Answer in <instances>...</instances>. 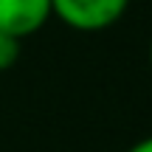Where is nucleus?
<instances>
[{"label": "nucleus", "instance_id": "nucleus-1", "mask_svg": "<svg viewBox=\"0 0 152 152\" xmlns=\"http://www.w3.org/2000/svg\"><path fill=\"white\" fill-rule=\"evenodd\" d=\"M130 0H51V14H56L73 31H104L124 17Z\"/></svg>", "mask_w": 152, "mask_h": 152}, {"label": "nucleus", "instance_id": "nucleus-2", "mask_svg": "<svg viewBox=\"0 0 152 152\" xmlns=\"http://www.w3.org/2000/svg\"><path fill=\"white\" fill-rule=\"evenodd\" d=\"M51 17V0H0V31L23 39L37 34Z\"/></svg>", "mask_w": 152, "mask_h": 152}, {"label": "nucleus", "instance_id": "nucleus-3", "mask_svg": "<svg viewBox=\"0 0 152 152\" xmlns=\"http://www.w3.org/2000/svg\"><path fill=\"white\" fill-rule=\"evenodd\" d=\"M17 59H20V39L0 31V73L11 71L17 65Z\"/></svg>", "mask_w": 152, "mask_h": 152}, {"label": "nucleus", "instance_id": "nucleus-4", "mask_svg": "<svg viewBox=\"0 0 152 152\" xmlns=\"http://www.w3.org/2000/svg\"><path fill=\"white\" fill-rule=\"evenodd\" d=\"M127 152H152V135H147V138H141L138 144H132Z\"/></svg>", "mask_w": 152, "mask_h": 152}, {"label": "nucleus", "instance_id": "nucleus-5", "mask_svg": "<svg viewBox=\"0 0 152 152\" xmlns=\"http://www.w3.org/2000/svg\"><path fill=\"white\" fill-rule=\"evenodd\" d=\"M149 62H152V51H149Z\"/></svg>", "mask_w": 152, "mask_h": 152}]
</instances>
